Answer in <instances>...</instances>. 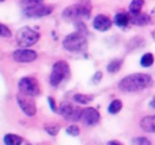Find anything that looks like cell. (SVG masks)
Segmentation results:
<instances>
[{
  "instance_id": "1",
  "label": "cell",
  "mask_w": 155,
  "mask_h": 145,
  "mask_svg": "<svg viewBox=\"0 0 155 145\" xmlns=\"http://www.w3.org/2000/svg\"><path fill=\"white\" fill-rule=\"evenodd\" d=\"M153 84V79L147 73H134L125 76L118 83V88L123 92H139Z\"/></svg>"
},
{
  "instance_id": "2",
  "label": "cell",
  "mask_w": 155,
  "mask_h": 145,
  "mask_svg": "<svg viewBox=\"0 0 155 145\" xmlns=\"http://www.w3.org/2000/svg\"><path fill=\"white\" fill-rule=\"evenodd\" d=\"M63 46L65 50L72 52V53H80L84 52L87 48V38H86V33H82L76 30L75 33H71L63 41Z\"/></svg>"
},
{
  "instance_id": "3",
  "label": "cell",
  "mask_w": 155,
  "mask_h": 145,
  "mask_svg": "<svg viewBox=\"0 0 155 145\" xmlns=\"http://www.w3.org/2000/svg\"><path fill=\"white\" fill-rule=\"evenodd\" d=\"M91 14V4L90 3H79V4H72L67 7L63 11V18L65 20L76 22L83 18H90Z\"/></svg>"
},
{
  "instance_id": "4",
  "label": "cell",
  "mask_w": 155,
  "mask_h": 145,
  "mask_svg": "<svg viewBox=\"0 0 155 145\" xmlns=\"http://www.w3.org/2000/svg\"><path fill=\"white\" fill-rule=\"evenodd\" d=\"M70 77V65L65 61H57L52 68L49 83L52 87H59L64 80Z\"/></svg>"
},
{
  "instance_id": "5",
  "label": "cell",
  "mask_w": 155,
  "mask_h": 145,
  "mask_svg": "<svg viewBox=\"0 0 155 145\" xmlns=\"http://www.w3.org/2000/svg\"><path fill=\"white\" fill-rule=\"evenodd\" d=\"M16 43L21 48H29L38 42L40 39V34L35 30L30 29V27H22L16 33Z\"/></svg>"
},
{
  "instance_id": "6",
  "label": "cell",
  "mask_w": 155,
  "mask_h": 145,
  "mask_svg": "<svg viewBox=\"0 0 155 145\" xmlns=\"http://www.w3.org/2000/svg\"><path fill=\"white\" fill-rule=\"evenodd\" d=\"M18 88L22 94L29 96H37L40 94V86L34 77H22L18 81Z\"/></svg>"
},
{
  "instance_id": "7",
  "label": "cell",
  "mask_w": 155,
  "mask_h": 145,
  "mask_svg": "<svg viewBox=\"0 0 155 145\" xmlns=\"http://www.w3.org/2000/svg\"><path fill=\"white\" fill-rule=\"evenodd\" d=\"M82 111L79 107H76L75 105L72 103H68V102H64L60 105L59 107V113L63 118L68 119V121H72V122H76V121H80V115H82Z\"/></svg>"
},
{
  "instance_id": "8",
  "label": "cell",
  "mask_w": 155,
  "mask_h": 145,
  "mask_svg": "<svg viewBox=\"0 0 155 145\" xmlns=\"http://www.w3.org/2000/svg\"><path fill=\"white\" fill-rule=\"evenodd\" d=\"M16 102H18L19 107L22 109L25 114L27 117H34L35 113H37V106H35V102L33 100V96H29V95L25 94H19L16 96Z\"/></svg>"
},
{
  "instance_id": "9",
  "label": "cell",
  "mask_w": 155,
  "mask_h": 145,
  "mask_svg": "<svg viewBox=\"0 0 155 145\" xmlns=\"http://www.w3.org/2000/svg\"><path fill=\"white\" fill-rule=\"evenodd\" d=\"M101 119L99 113L93 107H87L82 111V115H80V122L86 125V126H94L97 125Z\"/></svg>"
},
{
  "instance_id": "10",
  "label": "cell",
  "mask_w": 155,
  "mask_h": 145,
  "mask_svg": "<svg viewBox=\"0 0 155 145\" xmlns=\"http://www.w3.org/2000/svg\"><path fill=\"white\" fill-rule=\"evenodd\" d=\"M12 58L16 62H33L37 58V52L31 49H18L12 53Z\"/></svg>"
},
{
  "instance_id": "11",
  "label": "cell",
  "mask_w": 155,
  "mask_h": 145,
  "mask_svg": "<svg viewBox=\"0 0 155 145\" xmlns=\"http://www.w3.org/2000/svg\"><path fill=\"white\" fill-rule=\"evenodd\" d=\"M53 7L52 5H46V4H40V5H35V7L30 8V10H26L23 11L25 15L27 18H42V16H46L52 12Z\"/></svg>"
},
{
  "instance_id": "12",
  "label": "cell",
  "mask_w": 155,
  "mask_h": 145,
  "mask_svg": "<svg viewBox=\"0 0 155 145\" xmlns=\"http://www.w3.org/2000/svg\"><path fill=\"white\" fill-rule=\"evenodd\" d=\"M93 26H94V29L98 30V31H107V30L112 27V20H110L106 15L99 14V15H97L95 18H94Z\"/></svg>"
},
{
  "instance_id": "13",
  "label": "cell",
  "mask_w": 155,
  "mask_h": 145,
  "mask_svg": "<svg viewBox=\"0 0 155 145\" xmlns=\"http://www.w3.org/2000/svg\"><path fill=\"white\" fill-rule=\"evenodd\" d=\"M131 23L139 27L147 26L148 23H151V16L147 14H136V15L131 16Z\"/></svg>"
},
{
  "instance_id": "14",
  "label": "cell",
  "mask_w": 155,
  "mask_h": 145,
  "mask_svg": "<svg viewBox=\"0 0 155 145\" xmlns=\"http://www.w3.org/2000/svg\"><path fill=\"white\" fill-rule=\"evenodd\" d=\"M140 128L144 132L148 133H155V115H147L142 118L140 121Z\"/></svg>"
},
{
  "instance_id": "15",
  "label": "cell",
  "mask_w": 155,
  "mask_h": 145,
  "mask_svg": "<svg viewBox=\"0 0 155 145\" xmlns=\"http://www.w3.org/2000/svg\"><path fill=\"white\" fill-rule=\"evenodd\" d=\"M114 23L117 24L118 27L124 29V27H127L129 23H131V16L125 12H117L114 15Z\"/></svg>"
},
{
  "instance_id": "16",
  "label": "cell",
  "mask_w": 155,
  "mask_h": 145,
  "mask_svg": "<svg viewBox=\"0 0 155 145\" xmlns=\"http://www.w3.org/2000/svg\"><path fill=\"white\" fill-rule=\"evenodd\" d=\"M143 5H144V0H132L131 4H129V12H131L132 15L140 14Z\"/></svg>"
},
{
  "instance_id": "17",
  "label": "cell",
  "mask_w": 155,
  "mask_h": 145,
  "mask_svg": "<svg viewBox=\"0 0 155 145\" xmlns=\"http://www.w3.org/2000/svg\"><path fill=\"white\" fill-rule=\"evenodd\" d=\"M22 143H25V140L16 134H5L4 136V144L5 145H19Z\"/></svg>"
},
{
  "instance_id": "18",
  "label": "cell",
  "mask_w": 155,
  "mask_h": 145,
  "mask_svg": "<svg viewBox=\"0 0 155 145\" xmlns=\"http://www.w3.org/2000/svg\"><path fill=\"white\" fill-rule=\"evenodd\" d=\"M74 100L79 105H87V103L93 102L94 100V95H84V94H76L74 95Z\"/></svg>"
},
{
  "instance_id": "19",
  "label": "cell",
  "mask_w": 155,
  "mask_h": 145,
  "mask_svg": "<svg viewBox=\"0 0 155 145\" xmlns=\"http://www.w3.org/2000/svg\"><path fill=\"white\" fill-rule=\"evenodd\" d=\"M121 65H123V60L116 58V60H113V61H110L109 64H107L106 69H107L109 73H116V72H118V69L121 68Z\"/></svg>"
},
{
  "instance_id": "20",
  "label": "cell",
  "mask_w": 155,
  "mask_h": 145,
  "mask_svg": "<svg viewBox=\"0 0 155 145\" xmlns=\"http://www.w3.org/2000/svg\"><path fill=\"white\" fill-rule=\"evenodd\" d=\"M42 3H44V0H21V7L23 11H26V10L35 7V5L42 4Z\"/></svg>"
},
{
  "instance_id": "21",
  "label": "cell",
  "mask_w": 155,
  "mask_h": 145,
  "mask_svg": "<svg viewBox=\"0 0 155 145\" xmlns=\"http://www.w3.org/2000/svg\"><path fill=\"white\" fill-rule=\"evenodd\" d=\"M144 43V39H142L140 37H135L128 42V50H135L137 48H142Z\"/></svg>"
},
{
  "instance_id": "22",
  "label": "cell",
  "mask_w": 155,
  "mask_h": 145,
  "mask_svg": "<svg viewBox=\"0 0 155 145\" xmlns=\"http://www.w3.org/2000/svg\"><path fill=\"white\" fill-rule=\"evenodd\" d=\"M121 109H123V103H121V100L116 99V100H113V102L109 105L107 111H109L110 114H117V113H120Z\"/></svg>"
},
{
  "instance_id": "23",
  "label": "cell",
  "mask_w": 155,
  "mask_h": 145,
  "mask_svg": "<svg viewBox=\"0 0 155 145\" xmlns=\"http://www.w3.org/2000/svg\"><path fill=\"white\" fill-rule=\"evenodd\" d=\"M140 64H142V67H146V68L151 67V65L154 64V56H153V53L143 54L142 60H140Z\"/></svg>"
},
{
  "instance_id": "24",
  "label": "cell",
  "mask_w": 155,
  "mask_h": 145,
  "mask_svg": "<svg viewBox=\"0 0 155 145\" xmlns=\"http://www.w3.org/2000/svg\"><path fill=\"white\" fill-rule=\"evenodd\" d=\"M80 133V129L78 125H70V126L67 128V134L72 136V137H75V136H79Z\"/></svg>"
},
{
  "instance_id": "25",
  "label": "cell",
  "mask_w": 155,
  "mask_h": 145,
  "mask_svg": "<svg viewBox=\"0 0 155 145\" xmlns=\"http://www.w3.org/2000/svg\"><path fill=\"white\" fill-rule=\"evenodd\" d=\"M132 144H135V145H151V141L146 137H136L132 140Z\"/></svg>"
},
{
  "instance_id": "26",
  "label": "cell",
  "mask_w": 155,
  "mask_h": 145,
  "mask_svg": "<svg viewBox=\"0 0 155 145\" xmlns=\"http://www.w3.org/2000/svg\"><path fill=\"white\" fill-rule=\"evenodd\" d=\"M59 130H60V128L57 126V125H56V126L53 125V126H46L45 128V132L48 133L49 136H56L57 133H59Z\"/></svg>"
},
{
  "instance_id": "27",
  "label": "cell",
  "mask_w": 155,
  "mask_h": 145,
  "mask_svg": "<svg viewBox=\"0 0 155 145\" xmlns=\"http://www.w3.org/2000/svg\"><path fill=\"white\" fill-rule=\"evenodd\" d=\"M0 29H2V37H4V38H10L11 37V30L8 29L4 23L0 24Z\"/></svg>"
},
{
  "instance_id": "28",
  "label": "cell",
  "mask_w": 155,
  "mask_h": 145,
  "mask_svg": "<svg viewBox=\"0 0 155 145\" xmlns=\"http://www.w3.org/2000/svg\"><path fill=\"white\" fill-rule=\"evenodd\" d=\"M101 79H102V72H95L94 73V76H93V79H91V80H93V84H97V83H99V81H101Z\"/></svg>"
},
{
  "instance_id": "29",
  "label": "cell",
  "mask_w": 155,
  "mask_h": 145,
  "mask_svg": "<svg viewBox=\"0 0 155 145\" xmlns=\"http://www.w3.org/2000/svg\"><path fill=\"white\" fill-rule=\"evenodd\" d=\"M48 102H49V106H51V110H52V111H56V110H57V106H56V103H54V99H53V98L49 96V98H48Z\"/></svg>"
},
{
  "instance_id": "30",
  "label": "cell",
  "mask_w": 155,
  "mask_h": 145,
  "mask_svg": "<svg viewBox=\"0 0 155 145\" xmlns=\"http://www.w3.org/2000/svg\"><path fill=\"white\" fill-rule=\"evenodd\" d=\"M150 16H151V23H154V24H155V7L153 8V11H151Z\"/></svg>"
},
{
  "instance_id": "31",
  "label": "cell",
  "mask_w": 155,
  "mask_h": 145,
  "mask_svg": "<svg viewBox=\"0 0 155 145\" xmlns=\"http://www.w3.org/2000/svg\"><path fill=\"white\" fill-rule=\"evenodd\" d=\"M150 107H153V109H155V96L151 99V102H150Z\"/></svg>"
},
{
  "instance_id": "32",
  "label": "cell",
  "mask_w": 155,
  "mask_h": 145,
  "mask_svg": "<svg viewBox=\"0 0 155 145\" xmlns=\"http://www.w3.org/2000/svg\"><path fill=\"white\" fill-rule=\"evenodd\" d=\"M109 144H121V143H118V141H109Z\"/></svg>"
},
{
  "instance_id": "33",
  "label": "cell",
  "mask_w": 155,
  "mask_h": 145,
  "mask_svg": "<svg viewBox=\"0 0 155 145\" xmlns=\"http://www.w3.org/2000/svg\"><path fill=\"white\" fill-rule=\"evenodd\" d=\"M153 37H154V39H155V30L153 31Z\"/></svg>"
},
{
  "instance_id": "34",
  "label": "cell",
  "mask_w": 155,
  "mask_h": 145,
  "mask_svg": "<svg viewBox=\"0 0 155 145\" xmlns=\"http://www.w3.org/2000/svg\"><path fill=\"white\" fill-rule=\"evenodd\" d=\"M2 2H4V0H2Z\"/></svg>"
}]
</instances>
